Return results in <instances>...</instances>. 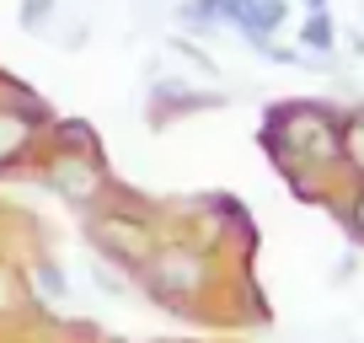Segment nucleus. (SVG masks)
<instances>
[{"mask_svg":"<svg viewBox=\"0 0 364 343\" xmlns=\"http://www.w3.org/2000/svg\"><path fill=\"white\" fill-rule=\"evenodd\" d=\"M262 156L306 204L332 209L343 194V107L327 97H284L262 107Z\"/></svg>","mask_w":364,"mask_h":343,"instance_id":"obj_1","label":"nucleus"},{"mask_svg":"<svg viewBox=\"0 0 364 343\" xmlns=\"http://www.w3.org/2000/svg\"><path fill=\"white\" fill-rule=\"evenodd\" d=\"M134 279H139V295L166 317L230 322V311L215 306V295L225 290V247L204 241L198 231H166Z\"/></svg>","mask_w":364,"mask_h":343,"instance_id":"obj_2","label":"nucleus"},{"mask_svg":"<svg viewBox=\"0 0 364 343\" xmlns=\"http://www.w3.org/2000/svg\"><path fill=\"white\" fill-rule=\"evenodd\" d=\"M156 209L161 204H150V199H139L129 183H118L102 209H91V215L80 220V236H86V247L97 252V258H107V263L139 274L145 258L156 252V241L166 236V226H161Z\"/></svg>","mask_w":364,"mask_h":343,"instance_id":"obj_3","label":"nucleus"},{"mask_svg":"<svg viewBox=\"0 0 364 343\" xmlns=\"http://www.w3.org/2000/svg\"><path fill=\"white\" fill-rule=\"evenodd\" d=\"M38 183L70 209V215L86 220L91 209H102L113 199L118 177L107 167V150L102 145H48L43 161H38Z\"/></svg>","mask_w":364,"mask_h":343,"instance_id":"obj_4","label":"nucleus"},{"mask_svg":"<svg viewBox=\"0 0 364 343\" xmlns=\"http://www.w3.org/2000/svg\"><path fill=\"white\" fill-rule=\"evenodd\" d=\"M54 107L27 86L22 75H0V177L33 172L48 150V124Z\"/></svg>","mask_w":364,"mask_h":343,"instance_id":"obj_5","label":"nucleus"},{"mask_svg":"<svg viewBox=\"0 0 364 343\" xmlns=\"http://www.w3.org/2000/svg\"><path fill=\"white\" fill-rule=\"evenodd\" d=\"M220 107H230V92H209V86H198V80H188V75H161V70L145 75V124L156 129V134L171 129L177 118L220 113Z\"/></svg>","mask_w":364,"mask_h":343,"instance_id":"obj_6","label":"nucleus"},{"mask_svg":"<svg viewBox=\"0 0 364 343\" xmlns=\"http://www.w3.org/2000/svg\"><path fill=\"white\" fill-rule=\"evenodd\" d=\"M38 317H48V306L33 295V279H27L22 258H6V252H0V327L38 322Z\"/></svg>","mask_w":364,"mask_h":343,"instance_id":"obj_7","label":"nucleus"},{"mask_svg":"<svg viewBox=\"0 0 364 343\" xmlns=\"http://www.w3.org/2000/svg\"><path fill=\"white\" fill-rule=\"evenodd\" d=\"M22 268H27V279H33V295L43 300L48 311H65V300H70V274H65V263H59L48 247H33L22 258Z\"/></svg>","mask_w":364,"mask_h":343,"instance_id":"obj_8","label":"nucleus"},{"mask_svg":"<svg viewBox=\"0 0 364 343\" xmlns=\"http://www.w3.org/2000/svg\"><path fill=\"white\" fill-rule=\"evenodd\" d=\"M86 285L97 290L102 300H118V306H134V300H139V279L129 274V268H118V263H107V258H97V252L86 258Z\"/></svg>","mask_w":364,"mask_h":343,"instance_id":"obj_9","label":"nucleus"},{"mask_svg":"<svg viewBox=\"0 0 364 343\" xmlns=\"http://www.w3.org/2000/svg\"><path fill=\"white\" fill-rule=\"evenodd\" d=\"M295 43L306 48V54H343V27H338V16H332V6L327 11H306L300 16Z\"/></svg>","mask_w":364,"mask_h":343,"instance_id":"obj_10","label":"nucleus"},{"mask_svg":"<svg viewBox=\"0 0 364 343\" xmlns=\"http://www.w3.org/2000/svg\"><path fill=\"white\" fill-rule=\"evenodd\" d=\"M343 183H364V102L343 107Z\"/></svg>","mask_w":364,"mask_h":343,"instance_id":"obj_11","label":"nucleus"},{"mask_svg":"<svg viewBox=\"0 0 364 343\" xmlns=\"http://www.w3.org/2000/svg\"><path fill=\"white\" fill-rule=\"evenodd\" d=\"M59 16H65V0H16V27L27 38H54Z\"/></svg>","mask_w":364,"mask_h":343,"instance_id":"obj_12","label":"nucleus"},{"mask_svg":"<svg viewBox=\"0 0 364 343\" xmlns=\"http://www.w3.org/2000/svg\"><path fill=\"white\" fill-rule=\"evenodd\" d=\"M289 6L295 0H247V27L236 38H262V33H279L289 22Z\"/></svg>","mask_w":364,"mask_h":343,"instance_id":"obj_13","label":"nucleus"},{"mask_svg":"<svg viewBox=\"0 0 364 343\" xmlns=\"http://www.w3.org/2000/svg\"><path fill=\"white\" fill-rule=\"evenodd\" d=\"M332 215H338V226L348 231V241L364 252V183H343L338 204H332Z\"/></svg>","mask_w":364,"mask_h":343,"instance_id":"obj_14","label":"nucleus"},{"mask_svg":"<svg viewBox=\"0 0 364 343\" xmlns=\"http://www.w3.org/2000/svg\"><path fill=\"white\" fill-rule=\"evenodd\" d=\"M166 54L177 59V65L198 70L204 80H220V59H215V54H204V48H198V38H188V33H171V38H166Z\"/></svg>","mask_w":364,"mask_h":343,"instance_id":"obj_15","label":"nucleus"},{"mask_svg":"<svg viewBox=\"0 0 364 343\" xmlns=\"http://www.w3.org/2000/svg\"><path fill=\"white\" fill-rule=\"evenodd\" d=\"M171 22H177V33H188V38H215V33H225L204 0H177V6H171Z\"/></svg>","mask_w":364,"mask_h":343,"instance_id":"obj_16","label":"nucleus"},{"mask_svg":"<svg viewBox=\"0 0 364 343\" xmlns=\"http://www.w3.org/2000/svg\"><path fill=\"white\" fill-rule=\"evenodd\" d=\"M54 38H59V48H65V54H80V48H86V38H91V27H86V22H70V16H59Z\"/></svg>","mask_w":364,"mask_h":343,"instance_id":"obj_17","label":"nucleus"},{"mask_svg":"<svg viewBox=\"0 0 364 343\" xmlns=\"http://www.w3.org/2000/svg\"><path fill=\"white\" fill-rule=\"evenodd\" d=\"M359 268H364L359 247H348V252H343V263H332V274H327V279H332V285L343 290V285H353V279H359Z\"/></svg>","mask_w":364,"mask_h":343,"instance_id":"obj_18","label":"nucleus"},{"mask_svg":"<svg viewBox=\"0 0 364 343\" xmlns=\"http://www.w3.org/2000/svg\"><path fill=\"white\" fill-rule=\"evenodd\" d=\"M343 54H348V59H364V27L343 33Z\"/></svg>","mask_w":364,"mask_h":343,"instance_id":"obj_19","label":"nucleus"},{"mask_svg":"<svg viewBox=\"0 0 364 343\" xmlns=\"http://www.w3.org/2000/svg\"><path fill=\"white\" fill-rule=\"evenodd\" d=\"M295 6H300V11H327L332 0H295Z\"/></svg>","mask_w":364,"mask_h":343,"instance_id":"obj_20","label":"nucleus"},{"mask_svg":"<svg viewBox=\"0 0 364 343\" xmlns=\"http://www.w3.org/2000/svg\"><path fill=\"white\" fill-rule=\"evenodd\" d=\"M102 343H124V338H102Z\"/></svg>","mask_w":364,"mask_h":343,"instance_id":"obj_21","label":"nucleus"},{"mask_svg":"<svg viewBox=\"0 0 364 343\" xmlns=\"http://www.w3.org/2000/svg\"><path fill=\"white\" fill-rule=\"evenodd\" d=\"M359 16H364V0H359Z\"/></svg>","mask_w":364,"mask_h":343,"instance_id":"obj_22","label":"nucleus"}]
</instances>
